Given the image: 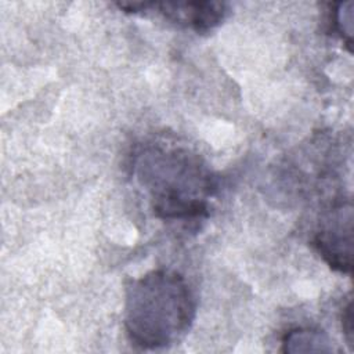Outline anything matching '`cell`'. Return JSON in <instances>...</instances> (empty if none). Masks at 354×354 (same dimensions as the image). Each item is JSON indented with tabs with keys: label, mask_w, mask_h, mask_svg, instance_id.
<instances>
[{
	"label": "cell",
	"mask_w": 354,
	"mask_h": 354,
	"mask_svg": "<svg viewBox=\"0 0 354 354\" xmlns=\"http://www.w3.org/2000/svg\"><path fill=\"white\" fill-rule=\"evenodd\" d=\"M131 170L156 217L194 221L207 216L218 184L196 152L165 142L145 144L136 152Z\"/></svg>",
	"instance_id": "cell-1"
},
{
	"label": "cell",
	"mask_w": 354,
	"mask_h": 354,
	"mask_svg": "<svg viewBox=\"0 0 354 354\" xmlns=\"http://www.w3.org/2000/svg\"><path fill=\"white\" fill-rule=\"evenodd\" d=\"M196 314L187 279L173 270H153L131 279L124 295V330L142 350L166 348L180 342Z\"/></svg>",
	"instance_id": "cell-2"
},
{
	"label": "cell",
	"mask_w": 354,
	"mask_h": 354,
	"mask_svg": "<svg viewBox=\"0 0 354 354\" xmlns=\"http://www.w3.org/2000/svg\"><path fill=\"white\" fill-rule=\"evenodd\" d=\"M313 246L335 271L351 272L353 268V205L339 202L325 210L313 235Z\"/></svg>",
	"instance_id": "cell-3"
},
{
	"label": "cell",
	"mask_w": 354,
	"mask_h": 354,
	"mask_svg": "<svg viewBox=\"0 0 354 354\" xmlns=\"http://www.w3.org/2000/svg\"><path fill=\"white\" fill-rule=\"evenodd\" d=\"M147 11H156L167 21L196 33H207L225 19L228 6L223 1H148Z\"/></svg>",
	"instance_id": "cell-4"
},
{
	"label": "cell",
	"mask_w": 354,
	"mask_h": 354,
	"mask_svg": "<svg viewBox=\"0 0 354 354\" xmlns=\"http://www.w3.org/2000/svg\"><path fill=\"white\" fill-rule=\"evenodd\" d=\"M283 353H313L335 351L333 343L329 336L315 328H295L286 332L282 339Z\"/></svg>",
	"instance_id": "cell-5"
},
{
	"label": "cell",
	"mask_w": 354,
	"mask_h": 354,
	"mask_svg": "<svg viewBox=\"0 0 354 354\" xmlns=\"http://www.w3.org/2000/svg\"><path fill=\"white\" fill-rule=\"evenodd\" d=\"M333 30L346 43L348 51L353 44V3H337L332 12Z\"/></svg>",
	"instance_id": "cell-6"
},
{
	"label": "cell",
	"mask_w": 354,
	"mask_h": 354,
	"mask_svg": "<svg viewBox=\"0 0 354 354\" xmlns=\"http://www.w3.org/2000/svg\"><path fill=\"white\" fill-rule=\"evenodd\" d=\"M342 326L343 332L347 340V344L353 347V339H354V325H353V301L348 300L347 304L343 307L342 313Z\"/></svg>",
	"instance_id": "cell-7"
}]
</instances>
